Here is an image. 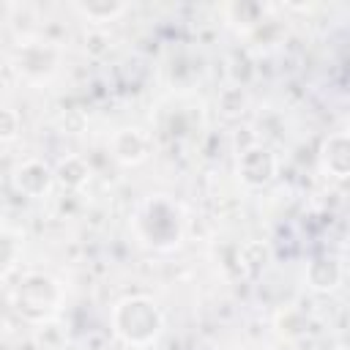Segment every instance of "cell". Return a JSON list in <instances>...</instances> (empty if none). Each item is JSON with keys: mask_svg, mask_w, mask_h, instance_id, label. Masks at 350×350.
<instances>
[{"mask_svg": "<svg viewBox=\"0 0 350 350\" xmlns=\"http://www.w3.org/2000/svg\"><path fill=\"white\" fill-rule=\"evenodd\" d=\"M112 325H115V334L129 345H148L161 331V312L156 309L153 301L142 295H131L115 306Z\"/></svg>", "mask_w": 350, "mask_h": 350, "instance_id": "obj_1", "label": "cell"}, {"mask_svg": "<svg viewBox=\"0 0 350 350\" xmlns=\"http://www.w3.org/2000/svg\"><path fill=\"white\" fill-rule=\"evenodd\" d=\"M57 298V284L44 273H27L16 287V309L30 320L46 317L55 309Z\"/></svg>", "mask_w": 350, "mask_h": 350, "instance_id": "obj_2", "label": "cell"}, {"mask_svg": "<svg viewBox=\"0 0 350 350\" xmlns=\"http://www.w3.org/2000/svg\"><path fill=\"white\" fill-rule=\"evenodd\" d=\"M273 167H276V164H273V156H271L265 148H260V145L243 150V153H241V161H238L241 178H243L249 186H262V183H268V180L273 178Z\"/></svg>", "mask_w": 350, "mask_h": 350, "instance_id": "obj_3", "label": "cell"}, {"mask_svg": "<svg viewBox=\"0 0 350 350\" xmlns=\"http://www.w3.org/2000/svg\"><path fill=\"white\" fill-rule=\"evenodd\" d=\"M14 183H16L19 191H25V194H30V197H41V194H46L49 186H52V172H49V167L41 164V161H25L22 167H16Z\"/></svg>", "mask_w": 350, "mask_h": 350, "instance_id": "obj_4", "label": "cell"}, {"mask_svg": "<svg viewBox=\"0 0 350 350\" xmlns=\"http://www.w3.org/2000/svg\"><path fill=\"white\" fill-rule=\"evenodd\" d=\"M148 137L134 131V129H126L115 137V159L123 161V164H137L148 156Z\"/></svg>", "mask_w": 350, "mask_h": 350, "instance_id": "obj_5", "label": "cell"}, {"mask_svg": "<svg viewBox=\"0 0 350 350\" xmlns=\"http://www.w3.org/2000/svg\"><path fill=\"white\" fill-rule=\"evenodd\" d=\"M323 150H325L323 159H325L328 170H331L336 178H345V175H347V139H345V134L331 137Z\"/></svg>", "mask_w": 350, "mask_h": 350, "instance_id": "obj_6", "label": "cell"}, {"mask_svg": "<svg viewBox=\"0 0 350 350\" xmlns=\"http://www.w3.org/2000/svg\"><path fill=\"white\" fill-rule=\"evenodd\" d=\"M309 284L314 290H334L339 284V265L334 260H314L309 265Z\"/></svg>", "mask_w": 350, "mask_h": 350, "instance_id": "obj_7", "label": "cell"}, {"mask_svg": "<svg viewBox=\"0 0 350 350\" xmlns=\"http://www.w3.org/2000/svg\"><path fill=\"white\" fill-rule=\"evenodd\" d=\"M57 178H60V183L63 186H82L88 178H90V170H88V164L79 159H66L63 164H60V170H57Z\"/></svg>", "mask_w": 350, "mask_h": 350, "instance_id": "obj_8", "label": "cell"}, {"mask_svg": "<svg viewBox=\"0 0 350 350\" xmlns=\"http://www.w3.org/2000/svg\"><path fill=\"white\" fill-rule=\"evenodd\" d=\"M79 14H85L88 19H96V22H107V19H115L118 14L126 11L123 3H88V5H74Z\"/></svg>", "mask_w": 350, "mask_h": 350, "instance_id": "obj_9", "label": "cell"}, {"mask_svg": "<svg viewBox=\"0 0 350 350\" xmlns=\"http://www.w3.org/2000/svg\"><path fill=\"white\" fill-rule=\"evenodd\" d=\"M16 260V241L0 230V273H5Z\"/></svg>", "mask_w": 350, "mask_h": 350, "instance_id": "obj_10", "label": "cell"}, {"mask_svg": "<svg viewBox=\"0 0 350 350\" xmlns=\"http://www.w3.org/2000/svg\"><path fill=\"white\" fill-rule=\"evenodd\" d=\"M16 131H19V118H16V112H11V109L0 107V142L14 139V137H16Z\"/></svg>", "mask_w": 350, "mask_h": 350, "instance_id": "obj_11", "label": "cell"}, {"mask_svg": "<svg viewBox=\"0 0 350 350\" xmlns=\"http://www.w3.org/2000/svg\"><path fill=\"white\" fill-rule=\"evenodd\" d=\"M148 213H150V216H156V219H161V216H159V202H156V205L150 202V205H148ZM161 224H164V221H156V232L148 238L150 243H156V235H159V227H161Z\"/></svg>", "mask_w": 350, "mask_h": 350, "instance_id": "obj_12", "label": "cell"}]
</instances>
